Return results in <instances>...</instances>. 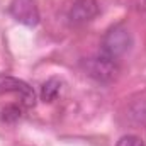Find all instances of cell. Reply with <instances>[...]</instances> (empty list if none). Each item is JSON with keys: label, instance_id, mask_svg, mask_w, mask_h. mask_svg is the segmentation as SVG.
Masks as SVG:
<instances>
[{"label": "cell", "instance_id": "obj_1", "mask_svg": "<svg viewBox=\"0 0 146 146\" xmlns=\"http://www.w3.org/2000/svg\"><path fill=\"white\" fill-rule=\"evenodd\" d=\"M133 44V37L129 34V31L124 26H114L106 33V36L102 39V51L104 54H107L109 58L117 60L119 56L126 54L131 49Z\"/></svg>", "mask_w": 146, "mask_h": 146}, {"label": "cell", "instance_id": "obj_2", "mask_svg": "<svg viewBox=\"0 0 146 146\" xmlns=\"http://www.w3.org/2000/svg\"><path fill=\"white\" fill-rule=\"evenodd\" d=\"M85 70L88 73V76L95 78L97 82H109L119 72L115 60L109 58L104 53H99L97 56L88 58L85 61Z\"/></svg>", "mask_w": 146, "mask_h": 146}, {"label": "cell", "instance_id": "obj_3", "mask_svg": "<svg viewBox=\"0 0 146 146\" xmlns=\"http://www.w3.org/2000/svg\"><path fill=\"white\" fill-rule=\"evenodd\" d=\"M0 94H15V95H19L22 106H26V107L36 106L34 88L19 78L9 76V75H0Z\"/></svg>", "mask_w": 146, "mask_h": 146}, {"label": "cell", "instance_id": "obj_4", "mask_svg": "<svg viewBox=\"0 0 146 146\" xmlns=\"http://www.w3.org/2000/svg\"><path fill=\"white\" fill-rule=\"evenodd\" d=\"M9 12L17 22L27 27H34L39 24V9L36 0H10Z\"/></svg>", "mask_w": 146, "mask_h": 146}, {"label": "cell", "instance_id": "obj_5", "mask_svg": "<svg viewBox=\"0 0 146 146\" xmlns=\"http://www.w3.org/2000/svg\"><path fill=\"white\" fill-rule=\"evenodd\" d=\"M99 14V3L95 0H75L68 12V19L75 26L90 22Z\"/></svg>", "mask_w": 146, "mask_h": 146}, {"label": "cell", "instance_id": "obj_6", "mask_svg": "<svg viewBox=\"0 0 146 146\" xmlns=\"http://www.w3.org/2000/svg\"><path fill=\"white\" fill-rule=\"evenodd\" d=\"M60 92H61V80L56 78V76H53V78L46 80L41 85V100L49 104V102H53V100L58 99Z\"/></svg>", "mask_w": 146, "mask_h": 146}, {"label": "cell", "instance_id": "obj_7", "mask_svg": "<svg viewBox=\"0 0 146 146\" xmlns=\"http://www.w3.org/2000/svg\"><path fill=\"white\" fill-rule=\"evenodd\" d=\"M24 107L22 104H9L0 110V119L7 124H14L24 115Z\"/></svg>", "mask_w": 146, "mask_h": 146}, {"label": "cell", "instance_id": "obj_8", "mask_svg": "<svg viewBox=\"0 0 146 146\" xmlns=\"http://www.w3.org/2000/svg\"><path fill=\"white\" fill-rule=\"evenodd\" d=\"M115 146H146V145L141 138H138V136H134V134H127V136H122V138L117 141Z\"/></svg>", "mask_w": 146, "mask_h": 146}, {"label": "cell", "instance_id": "obj_9", "mask_svg": "<svg viewBox=\"0 0 146 146\" xmlns=\"http://www.w3.org/2000/svg\"><path fill=\"white\" fill-rule=\"evenodd\" d=\"M136 9L138 10H146V0H136Z\"/></svg>", "mask_w": 146, "mask_h": 146}]
</instances>
